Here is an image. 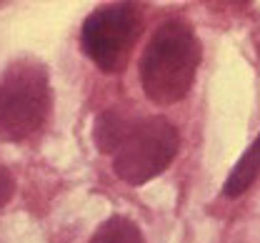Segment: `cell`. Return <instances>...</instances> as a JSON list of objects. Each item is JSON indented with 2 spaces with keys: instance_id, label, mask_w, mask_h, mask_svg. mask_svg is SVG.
<instances>
[{
  "instance_id": "cell-7",
  "label": "cell",
  "mask_w": 260,
  "mask_h": 243,
  "mask_svg": "<svg viewBox=\"0 0 260 243\" xmlns=\"http://www.w3.org/2000/svg\"><path fill=\"white\" fill-rule=\"evenodd\" d=\"M128 118L120 115L118 110H105L95 123V143L103 153H113V148L120 143L125 128H128Z\"/></svg>"
},
{
  "instance_id": "cell-5",
  "label": "cell",
  "mask_w": 260,
  "mask_h": 243,
  "mask_svg": "<svg viewBox=\"0 0 260 243\" xmlns=\"http://www.w3.org/2000/svg\"><path fill=\"white\" fill-rule=\"evenodd\" d=\"M258 175H260V133H258V138L250 143V148L240 156V161L235 163V168L230 171L225 186H223V193L230 196V198L243 196L255 183Z\"/></svg>"
},
{
  "instance_id": "cell-4",
  "label": "cell",
  "mask_w": 260,
  "mask_h": 243,
  "mask_svg": "<svg viewBox=\"0 0 260 243\" xmlns=\"http://www.w3.org/2000/svg\"><path fill=\"white\" fill-rule=\"evenodd\" d=\"M143 31V15L138 5L115 3L93 10L83 23V53L103 73H120L128 66L135 40Z\"/></svg>"
},
{
  "instance_id": "cell-6",
  "label": "cell",
  "mask_w": 260,
  "mask_h": 243,
  "mask_svg": "<svg viewBox=\"0 0 260 243\" xmlns=\"http://www.w3.org/2000/svg\"><path fill=\"white\" fill-rule=\"evenodd\" d=\"M90 243H145L140 228L135 226V221H130L125 216H110L108 221H103L93 233Z\"/></svg>"
},
{
  "instance_id": "cell-8",
  "label": "cell",
  "mask_w": 260,
  "mask_h": 243,
  "mask_svg": "<svg viewBox=\"0 0 260 243\" xmlns=\"http://www.w3.org/2000/svg\"><path fill=\"white\" fill-rule=\"evenodd\" d=\"M13 193H15V178L10 175L5 166H0V208H5V203H10Z\"/></svg>"
},
{
  "instance_id": "cell-1",
  "label": "cell",
  "mask_w": 260,
  "mask_h": 243,
  "mask_svg": "<svg viewBox=\"0 0 260 243\" xmlns=\"http://www.w3.org/2000/svg\"><path fill=\"white\" fill-rule=\"evenodd\" d=\"M200 40L190 23L165 20L150 35L140 58V83L153 103L170 105L188 96L200 66Z\"/></svg>"
},
{
  "instance_id": "cell-2",
  "label": "cell",
  "mask_w": 260,
  "mask_h": 243,
  "mask_svg": "<svg viewBox=\"0 0 260 243\" xmlns=\"http://www.w3.org/2000/svg\"><path fill=\"white\" fill-rule=\"evenodd\" d=\"M50 73L40 60H15L0 75V136L20 143L43 128L50 113Z\"/></svg>"
},
{
  "instance_id": "cell-3",
  "label": "cell",
  "mask_w": 260,
  "mask_h": 243,
  "mask_svg": "<svg viewBox=\"0 0 260 243\" xmlns=\"http://www.w3.org/2000/svg\"><path fill=\"white\" fill-rule=\"evenodd\" d=\"M178 145L180 136L168 118L150 115L130 120L120 143L110 153L113 171L130 186H143L173 163Z\"/></svg>"
}]
</instances>
